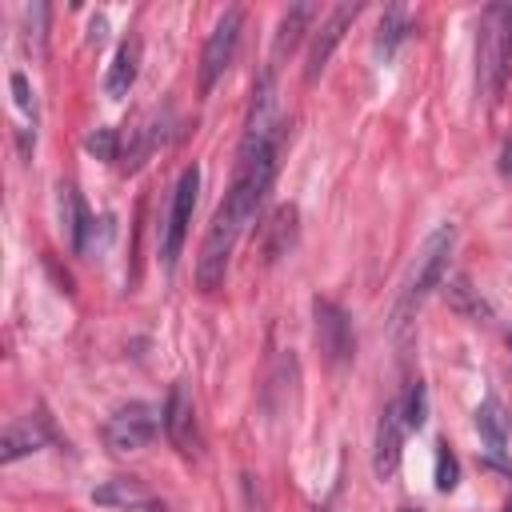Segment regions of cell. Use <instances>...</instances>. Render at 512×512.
I'll return each mask as SVG.
<instances>
[{"label": "cell", "instance_id": "22", "mask_svg": "<svg viewBox=\"0 0 512 512\" xmlns=\"http://www.w3.org/2000/svg\"><path fill=\"white\" fill-rule=\"evenodd\" d=\"M8 84H12V100H16V108L36 124V96H32L28 76H24V72H12V76H8Z\"/></svg>", "mask_w": 512, "mask_h": 512}, {"label": "cell", "instance_id": "7", "mask_svg": "<svg viewBox=\"0 0 512 512\" xmlns=\"http://www.w3.org/2000/svg\"><path fill=\"white\" fill-rule=\"evenodd\" d=\"M404 432H408V424H404V404H400V396H396V400L384 404V412H380V420H376V448H372V472H376V480H392V476L400 472Z\"/></svg>", "mask_w": 512, "mask_h": 512}, {"label": "cell", "instance_id": "28", "mask_svg": "<svg viewBox=\"0 0 512 512\" xmlns=\"http://www.w3.org/2000/svg\"><path fill=\"white\" fill-rule=\"evenodd\" d=\"M508 344H512V332H508Z\"/></svg>", "mask_w": 512, "mask_h": 512}, {"label": "cell", "instance_id": "9", "mask_svg": "<svg viewBox=\"0 0 512 512\" xmlns=\"http://www.w3.org/2000/svg\"><path fill=\"white\" fill-rule=\"evenodd\" d=\"M236 240H240V232L212 216V228H208V236L200 244V256H196V284H200V292H216L224 284L228 256H232Z\"/></svg>", "mask_w": 512, "mask_h": 512}, {"label": "cell", "instance_id": "11", "mask_svg": "<svg viewBox=\"0 0 512 512\" xmlns=\"http://www.w3.org/2000/svg\"><path fill=\"white\" fill-rule=\"evenodd\" d=\"M48 440H52V432H48V424H44L40 416L12 420V424L4 428V440H0V464H16L20 456H28V452L44 448Z\"/></svg>", "mask_w": 512, "mask_h": 512}, {"label": "cell", "instance_id": "2", "mask_svg": "<svg viewBox=\"0 0 512 512\" xmlns=\"http://www.w3.org/2000/svg\"><path fill=\"white\" fill-rule=\"evenodd\" d=\"M452 248H456V228H452V224H440V228H432V232L424 236L420 256H416V264H412V280H408V288H404V304H400V312H412L428 292L444 288Z\"/></svg>", "mask_w": 512, "mask_h": 512}, {"label": "cell", "instance_id": "5", "mask_svg": "<svg viewBox=\"0 0 512 512\" xmlns=\"http://www.w3.org/2000/svg\"><path fill=\"white\" fill-rule=\"evenodd\" d=\"M240 28H244V12L240 8H228L216 28L208 32L204 40V52H200V92L208 96L216 88V80L228 72L232 56H236V44H240Z\"/></svg>", "mask_w": 512, "mask_h": 512}, {"label": "cell", "instance_id": "25", "mask_svg": "<svg viewBox=\"0 0 512 512\" xmlns=\"http://www.w3.org/2000/svg\"><path fill=\"white\" fill-rule=\"evenodd\" d=\"M88 32H92L88 40H92V44H100V40H104V32H108V20H104V16H92V24H88Z\"/></svg>", "mask_w": 512, "mask_h": 512}, {"label": "cell", "instance_id": "19", "mask_svg": "<svg viewBox=\"0 0 512 512\" xmlns=\"http://www.w3.org/2000/svg\"><path fill=\"white\" fill-rule=\"evenodd\" d=\"M444 296H448V304L456 308V312H464V316H492V308L480 300V292L464 280V276H456V280H444Z\"/></svg>", "mask_w": 512, "mask_h": 512}, {"label": "cell", "instance_id": "17", "mask_svg": "<svg viewBox=\"0 0 512 512\" xmlns=\"http://www.w3.org/2000/svg\"><path fill=\"white\" fill-rule=\"evenodd\" d=\"M92 500L96 504H104V508H140V504H148L152 496H148V488L140 484V480H132V476H116V480H104L100 488H92Z\"/></svg>", "mask_w": 512, "mask_h": 512}, {"label": "cell", "instance_id": "8", "mask_svg": "<svg viewBox=\"0 0 512 512\" xmlns=\"http://www.w3.org/2000/svg\"><path fill=\"white\" fill-rule=\"evenodd\" d=\"M160 420H164V436H168V444H172L180 456H196V452H200L196 404H192V392H188V384H184V380H176V384H172V392H168V400H164Z\"/></svg>", "mask_w": 512, "mask_h": 512}, {"label": "cell", "instance_id": "29", "mask_svg": "<svg viewBox=\"0 0 512 512\" xmlns=\"http://www.w3.org/2000/svg\"><path fill=\"white\" fill-rule=\"evenodd\" d=\"M416 512H420V508H416Z\"/></svg>", "mask_w": 512, "mask_h": 512}, {"label": "cell", "instance_id": "14", "mask_svg": "<svg viewBox=\"0 0 512 512\" xmlns=\"http://www.w3.org/2000/svg\"><path fill=\"white\" fill-rule=\"evenodd\" d=\"M136 72H140V40L128 36V40L116 48V56H112V68H108V76H104V92H108L112 100L128 96V88L136 84Z\"/></svg>", "mask_w": 512, "mask_h": 512}, {"label": "cell", "instance_id": "16", "mask_svg": "<svg viewBox=\"0 0 512 512\" xmlns=\"http://www.w3.org/2000/svg\"><path fill=\"white\" fill-rule=\"evenodd\" d=\"M296 244V204H280L264 224V256L280 260Z\"/></svg>", "mask_w": 512, "mask_h": 512}, {"label": "cell", "instance_id": "26", "mask_svg": "<svg viewBox=\"0 0 512 512\" xmlns=\"http://www.w3.org/2000/svg\"><path fill=\"white\" fill-rule=\"evenodd\" d=\"M316 512H328V508H324V504H320V508H316Z\"/></svg>", "mask_w": 512, "mask_h": 512}, {"label": "cell", "instance_id": "10", "mask_svg": "<svg viewBox=\"0 0 512 512\" xmlns=\"http://www.w3.org/2000/svg\"><path fill=\"white\" fill-rule=\"evenodd\" d=\"M360 12H364V4H336V8L324 16V24H320V32L312 36V48H308V68H304V80H308V84L324 72V64L332 60L336 44L344 40V32L352 28V20H356Z\"/></svg>", "mask_w": 512, "mask_h": 512}, {"label": "cell", "instance_id": "15", "mask_svg": "<svg viewBox=\"0 0 512 512\" xmlns=\"http://www.w3.org/2000/svg\"><path fill=\"white\" fill-rule=\"evenodd\" d=\"M60 192H64V196H60V212H64L68 244H72L76 256H84V252H88V232L96 228V220L88 216V208H84V200H80V192H76L72 184H64Z\"/></svg>", "mask_w": 512, "mask_h": 512}, {"label": "cell", "instance_id": "20", "mask_svg": "<svg viewBox=\"0 0 512 512\" xmlns=\"http://www.w3.org/2000/svg\"><path fill=\"white\" fill-rule=\"evenodd\" d=\"M400 404H404V424L408 428H424V420H428V388L420 380L408 384V392L400 396Z\"/></svg>", "mask_w": 512, "mask_h": 512}, {"label": "cell", "instance_id": "4", "mask_svg": "<svg viewBox=\"0 0 512 512\" xmlns=\"http://www.w3.org/2000/svg\"><path fill=\"white\" fill-rule=\"evenodd\" d=\"M160 412L144 400H132L124 408H116L108 420H104V444L112 452H140L144 444H152L156 428H160Z\"/></svg>", "mask_w": 512, "mask_h": 512}, {"label": "cell", "instance_id": "3", "mask_svg": "<svg viewBox=\"0 0 512 512\" xmlns=\"http://www.w3.org/2000/svg\"><path fill=\"white\" fill-rule=\"evenodd\" d=\"M196 192H200V168H184L176 188H172V208H168V220L160 228V260L164 268H176L180 260V248L188 240V224H192V208H196Z\"/></svg>", "mask_w": 512, "mask_h": 512}, {"label": "cell", "instance_id": "6", "mask_svg": "<svg viewBox=\"0 0 512 512\" xmlns=\"http://www.w3.org/2000/svg\"><path fill=\"white\" fill-rule=\"evenodd\" d=\"M312 316H316V340H320V352H324V364L328 368H344L352 364L356 356V332H352V320L340 304L332 300H312Z\"/></svg>", "mask_w": 512, "mask_h": 512}, {"label": "cell", "instance_id": "24", "mask_svg": "<svg viewBox=\"0 0 512 512\" xmlns=\"http://www.w3.org/2000/svg\"><path fill=\"white\" fill-rule=\"evenodd\" d=\"M28 44L36 52H44V20H48V4H28Z\"/></svg>", "mask_w": 512, "mask_h": 512}, {"label": "cell", "instance_id": "1", "mask_svg": "<svg viewBox=\"0 0 512 512\" xmlns=\"http://www.w3.org/2000/svg\"><path fill=\"white\" fill-rule=\"evenodd\" d=\"M512 68V4H488L476 36V92L496 100Z\"/></svg>", "mask_w": 512, "mask_h": 512}, {"label": "cell", "instance_id": "12", "mask_svg": "<svg viewBox=\"0 0 512 512\" xmlns=\"http://www.w3.org/2000/svg\"><path fill=\"white\" fill-rule=\"evenodd\" d=\"M416 20H412V8L408 4H388L384 16H380V28H376V56L380 60H392L400 52V44L412 36Z\"/></svg>", "mask_w": 512, "mask_h": 512}, {"label": "cell", "instance_id": "21", "mask_svg": "<svg viewBox=\"0 0 512 512\" xmlns=\"http://www.w3.org/2000/svg\"><path fill=\"white\" fill-rule=\"evenodd\" d=\"M456 480H460V464H456L452 448L440 444V452H436V492H452Z\"/></svg>", "mask_w": 512, "mask_h": 512}, {"label": "cell", "instance_id": "23", "mask_svg": "<svg viewBox=\"0 0 512 512\" xmlns=\"http://www.w3.org/2000/svg\"><path fill=\"white\" fill-rule=\"evenodd\" d=\"M84 148L96 156V160H116V128H96L84 136Z\"/></svg>", "mask_w": 512, "mask_h": 512}, {"label": "cell", "instance_id": "13", "mask_svg": "<svg viewBox=\"0 0 512 512\" xmlns=\"http://www.w3.org/2000/svg\"><path fill=\"white\" fill-rule=\"evenodd\" d=\"M316 20V4L300 0V4H288L284 16H280V28H276V40H272V60H284L288 52H296V44L304 40L308 24Z\"/></svg>", "mask_w": 512, "mask_h": 512}, {"label": "cell", "instance_id": "27", "mask_svg": "<svg viewBox=\"0 0 512 512\" xmlns=\"http://www.w3.org/2000/svg\"><path fill=\"white\" fill-rule=\"evenodd\" d=\"M504 512H512V504H508V508H504Z\"/></svg>", "mask_w": 512, "mask_h": 512}, {"label": "cell", "instance_id": "18", "mask_svg": "<svg viewBox=\"0 0 512 512\" xmlns=\"http://www.w3.org/2000/svg\"><path fill=\"white\" fill-rule=\"evenodd\" d=\"M476 428H480V436L488 440L492 456H500V452H504V440H508V416H504V408H500L496 396H488V400L476 408Z\"/></svg>", "mask_w": 512, "mask_h": 512}]
</instances>
